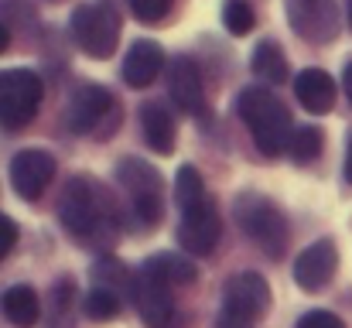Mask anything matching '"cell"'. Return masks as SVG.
I'll return each instance as SVG.
<instances>
[{
	"instance_id": "1",
	"label": "cell",
	"mask_w": 352,
	"mask_h": 328,
	"mask_svg": "<svg viewBox=\"0 0 352 328\" xmlns=\"http://www.w3.org/2000/svg\"><path fill=\"white\" fill-rule=\"evenodd\" d=\"M236 113L246 123V130L253 133V144L260 147V154H267V157L287 154L291 137H294V123H291L287 107L270 89H260V86L243 89L236 100Z\"/></svg>"
},
{
	"instance_id": "2",
	"label": "cell",
	"mask_w": 352,
	"mask_h": 328,
	"mask_svg": "<svg viewBox=\"0 0 352 328\" xmlns=\"http://www.w3.org/2000/svg\"><path fill=\"white\" fill-rule=\"evenodd\" d=\"M58 222L82 243H93L100 250H107L113 243V226L107 202L100 195V188L89 178H72L62 188V202H58Z\"/></svg>"
},
{
	"instance_id": "3",
	"label": "cell",
	"mask_w": 352,
	"mask_h": 328,
	"mask_svg": "<svg viewBox=\"0 0 352 328\" xmlns=\"http://www.w3.org/2000/svg\"><path fill=\"white\" fill-rule=\"evenodd\" d=\"M233 219H236V226L243 229V236L253 239L270 260L284 256L287 239H291V229H287V216L270 199L253 195V192L239 195L233 206Z\"/></svg>"
},
{
	"instance_id": "4",
	"label": "cell",
	"mask_w": 352,
	"mask_h": 328,
	"mask_svg": "<svg viewBox=\"0 0 352 328\" xmlns=\"http://www.w3.org/2000/svg\"><path fill=\"white\" fill-rule=\"evenodd\" d=\"M123 17L113 0H93L79 3L72 14V38L89 58H110L117 52Z\"/></svg>"
},
{
	"instance_id": "5",
	"label": "cell",
	"mask_w": 352,
	"mask_h": 328,
	"mask_svg": "<svg viewBox=\"0 0 352 328\" xmlns=\"http://www.w3.org/2000/svg\"><path fill=\"white\" fill-rule=\"evenodd\" d=\"M41 96H45V83L38 72L31 69L0 72V127L7 130L28 127L41 107Z\"/></svg>"
},
{
	"instance_id": "6",
	"label": "cell",
	"mask_w": 352,
	"mask_h": 328,
	"mask_svg": "<svg viewBox=\"0 0 352 328\" xmlns=\"http://www.w3.org/2000/svg\"><path fill=\"white\" fill-rule=\"evenodd\" d=\"M117 182L123 185L137 216L147 226H157L164 219V178L154 164H147L140 157H123L117 164Z\"/></svg>"
},
{
	"instance_id": "7",
	"label": "cell",
	"mask_w": 352,
	"mask_h": 328,
	"mask_svg": "<svg viewBox=\"0 0 352 328\" xmlns=\"http://www.w3.org/2000/svg\"><path fill=\"white\" fill-rule=\"evenodd\" d=\"M287 24L298 38L311 45H329L339 34V10L336 0H284Z\"/></svg>"
},
{
	"instance_id": "8",
	"label": "cell",
	"mask_w": 352,
	"mask_h": 328,
	"mask_svg": "<svg viewBox=\"0 0 352 328\" xmlns=\"http://www.w3.org/2000/svg\"><path fill=\"white\" fill-rule=\"evenodd\" d=\"M219 232H223V219H219V209L212 199L192 206L182 212V222H178V243L185 253H195V256H206L216 250L219 243Z\"/></svg>"
},
{
	"instance_id": "9",
	"label": "cell",
	"mask_w": 352,
	"mask_h": 328,
	"mask_svg": "<svg viewBox=\"0 0 352 328\" xmlns=\"http://www.w3.org/2000/svg\"><path fill=\"white\" fill-rule=\"evenodd\" d=\"M113 107H117V100H113L110 89H103L100 83H86L69 96L62 116H65V127L72 133H89L113 113Z\"/></svg>"
},
{
	"instance_id": "10",
	"label": "cell",
	"mask_w": 352,
	"mask_h": 328,
	"mask_svg": "<svg viewBox=\"0 0 352 328\" xmlns=\"http://www.w3.org/2000/svg\"><path fill=\"white\" fill-rule=\"evenodd\" d=\"M223 311L239 315L246 322H256L270 311V284L253 274V270H243L236 274L233 281L226 284V294H223Z\"/></svg>"
},
{
	"instance_id": "11",
	"label": "cell",
	"mask_w": 352,
	"mask_h": 328,
	"mask_svg": "<svg viewBox=\"0 0 352 328\" xmlns=\"http://www.w3.org/2000/svg\"><path fill=\"white\" fill-rule=\"evenodd\" d=\"M336 267H339V246L336 239H315L298 260H294V281L301 291L308 294H318L322 287H329V281L336 277Z\"/></svg>"
},
{
	"instance_id": "12",
	"label": "cell",
	"mask_w": 352,
	"mask_h": 328,
	"mask_svg": "<svg viewBox=\"0 0 352 328\" xmlns=\"http://www.w3.org/2000/svg\"><path fill=\"white\" fill-rule=\"evenodd\" d=\"M55 178V157L48 151H21L10 161V185L21 199L34 202L41 199V192L48 188V182Z\"/></svg>"
},
{
	"instance_id": "13",
	"label": "cell",
	"mask_w": 352,
	"mask_h": 328,
	"mask_svg": "<svg viewBox=\"0 0 352 328\" xmlns=\"http://www.w3.org/2000/svg\"><path fill=\"white\" fill-rule=\"evenodd\" d=\"M133 301H137V311L144 318L147 328H171L175 325V298H171V287L161 284L157 277L151 274H137L133 277Z\"/></svg>"
},
{
	"instance_id": "14",
	"label": "cell",
	"mask_w": 352,
	"mask_h": 328,
	"mask_svg": "<svg viewBox=\"0 0 352 328\" xmlns=\"http://www.w3.org/2000/svg\"><path fill=\"white\" fill-rule=\"evenodd\" d=\"M168 96L171 103L185 113H206V83H202V69L188 58L178 55L168 65Z\"/></svg>"
},
{
	"instance_id": "15",
	"label": "cell",
	"mask_w": 352,
	"mask_h": 328,
	"mask_svg": "<svg viewBox=\"0 0 352 328\" xmlns=\"http://www.w3.org/2000/svg\"><path fill=\"white\" fill-rule=\"evenodd\" d=\"M161 69H164V48L151 38H140L130 45V52L123 58V83L133 89H144L157 79Z\"/></svg>"
},
{
	"instance_id": "16",
	"label": "cell",
	"mask_w": 352,
	"mask_h": 328,
	"mask_svg": "<svg viewBox=\"0 0 352 328\" xmlns=\"http://www.w3.org/2000/svg\"><path fill=\"white\" fill-rule=\"evenodd\" d=\"M336 79L325 72V69H305V72H298L294 76V96H298V103L308 109V113H315V116H322V113H329V109L336 107Z\"/></svg>"
},
{
	"instance_id": "17",
	"label": "cell",
	"mask_w": 352,
	"mask_h": 328,
	"mask_svg": "<svg viewBox=\"0 0 352 328\" xmlns=\"http://www.w3.org/2000/svg\"><path fill=\"white\" fill-rule=\"evenodd\" d=\"M140 130H144V140L151 144L154 154H171L175 151V133H178L175 116L161 100H151V103L140 107Z\"/></svg>"
},
{
	"instance_id": "18",
	"label": "cell",
	"mask_w": 352,
	"mask_h": 328,
	"mask_svg": "<svg viewBox=\"0 0 352 328\" xmlns=\"http://www.w3.org/2000/svg\"><path fill=\"white\" fill-rule=\"evenodd\" d=\"M144 274H151V277H157L161 284H168V287H188L195 277H199V267H195V260L192 256H185V253H154L151 260H144V267H140Z\"/></svg>"
},
{
	"instance_id": "19",
	"label": "cell",
	"mask_w": 352,
	"mask_h": 328,
	"mask_svg": "<svg viewBox=\"0 0 352 328\" xmlns=\"http://www.w3.org/2000/svg\"><path fill=\"white\" fill-rule=\"evenodd\" d=\"M0 311H3V318L10 325L31 328L41 318V301H38V294L28 284H17V287H7L0 294Z\"/></svg>"
},
{
	"instance_id": "20",
	"label": "cell",
	"mask_w": 352,
	"mask_h": 328,
	"mask_svg": "<svg viewBox=\"0 0 352 328\" xmlns=\"http://www.w3.org/2000/svg\"><path fill=\"white\" fill-rule=\"evenodd\" d=\"M250 69L263 79V83H270V86H280L284 79H287V55H284V48L277 45V41H260L256 48H253V58H250Z\"/></svg>"
},
{
	"instance_id": "21",
	"label": "cell",
	"mask_w": 352,
	"mask_h": 328,
	"mask_svg": "<svg viewBox=\"0 0 352 328\" xmlns=\"http://www.w3.org/2000/svg\"><path fill=\"white\" fill-rule=\"evenodd\" d=\"M72 305H76V284L69 277L55 281L52 294H48V325L45 328H76Z\"/></svg>"
},
{
	"instance_id": "22",
	"label": "cell",
	"mask_w": 352,
	"mask_h": 328,
	"mask_svg": "<svg viewBox=\"0 0 352 328\" xmlns=\"http://www.w3.org/2000/svg\"><path fill=\"white\" fill-rule=\"evenodd\" d=\"M322 147H325V133H322V127L308 123V127H298V130H294L287 154H291L294 164H311V161H318Z\"/></svg>"
},
{
	"instance_id": "23",
	"label": "cell",
	"mask_w": 352,
	"mask_h": 328,
	"mask_svg": "<svg viewBox=\"0 0 352 328\" xmlns=\"http://www.w3.org/2000/svg\"><path fill=\"white\" fill-rule=\"evenodd\" d=\"M206 199H209V192H206L202 175L192 164H182L178 175H175V202H178V209L185 212V209H192V206H199Z\"/></svg>"
},
{
	"instance_id": "24",
	"label": "cell",
	"mask_w": 352,
	"mask_h": 328,
	"mask_svg": "<svg viewBox=\"0 0 352 328\" xmlns=\"http://www.w3.org/2000/svg\"><path fill=\"white\" fill-rule=\"evenodd\" d=\"M82 315H86L89 322H113L120 315L117 291H110V287H93V291L82 298Z\"/></svg>"
},
{
	"instance_id": "25",
	"label": "cell",
	"mask_w": 352,
	"mask_h": 328,
	"mask_svg": "<svg viewBox=\"0 0 352 328\" xmlns=\"http://www.w3.org/2000/svg\"><path fill=\"white\" fill-rule=\"evenodd\" d=\"M223 24H226V31L236 34V38L250 34L253 24H256L253 3H250V0H226V3H223Z\"/></svg>"
},
{
	"instance_id": "26",
	"label": "cell",
	"mask_w": 352,
	"mask_h": 328,
	"mask_svg": "<svg viewBox=\"0 0 352 328\" xmlns=\"http://www.w3.org/2000/svg\"><path fill=\"white\" fill-rule=\"evenodd\" d=\"M93 277L100 281V287H130L133 291V281H130V274H126V267L120 263L117 256H103V260H96V267H93Z\"/></svg>"
},
{
	"instance_id": "27",
	"label": "cell",
	"mask_w": 352,
	"mask_h": 328,
	"mask_svg": "<svg viewBox=\"0 0 352 328\" xmlns=\"http://www.w3.org/2000/svg\"><path fill=\"white\" fill-rule=\"evenodd\" d=\"M171 3H175V0H130V10H133V17L144 21V24H161V21L168 17Z\"/></svg>"
},
{
	"instance_id": "28",
	"label": "cell",
	"mask_w": 352,
	"mask_h": 328,
	"mask_svg": "<svg viewBox=\"0 0 352 328\" xmlns=\"http://www.w3.org/2000/svg\"><path fill=\"white\" fill-rule=\"evenodd\" d=\"M298 328H346V322L332 311H308L298 318Z\"/></svg>"
},
{
	"instance_id": "29",
	"label": "cell",
	"mask_w": 352,
	"mask_h": 328,
	"mask_svg": "<svg viewBox=\"0 0 352 328\" xmlns=\"http://www.w3.org/2000/svg\"><path fill=\"white\" fill-rule=\"evenodd\" d=\"M14 246H17V222L0 212V260H3Z\"/></svg>"
},
{
	"instance_id": "30",
	"label": "cell",
	"mask_w": 352,
	"mask_h": 328,
	"mask_svg": "<svg viewBox=\"0 0 352 328\" xmlns=\"http://www.w3.org/2000/svg\"><path fill=\"white\" fill-rule=\"evenodd\" d=\"M216 328H253V322H246V318H239V315H230V311H219Z\"/></svg>"
},
{
	"instance_id": "31",
	"label": "cell",
	"mask_w": 352,
	"mask_h": 328,
	"mask_svg": "<svg viewBox=\"0 0 352 328\" xmlns=\"http://www.w3.org/2000/svg\"><path fill=\"white\" fill-rule=\"evenodd\" d=\"M342 89H346V96H349V103H352V62L346 65V72H342Z\"/></svg>"
},
{
	"instance_id": "32",
	"label": "cell",
	"mask_w": 352,
	"mask_h": 328,
	"mask_svg": "<svg viewBox=\"0 0 352 328\" xmlns=\"http://www.w3.org/2000/svg\"><path fill=\"white\" fill-rule=\"evenodd\" d=\"M342 171H346V182L352 185V137H349V147H346V164H342Z\"/></svg>"
},
{
	"instance_id": "33",
	"label": "cell",
	"mask_w": 352,
	"mask_h": 328,
	"mask_svg": "<svg viewBox=\"0 0 352 328\" xmlns=\"http://www.w3.org/2000/svg\"><path fill=\"white\" fill-rule=\"evenodd\" d=\"M7 48H10V28H7V24H0V55H3Z\"/></svg>"
},
{
	"instance_id": "34",
	"label": "cell",
	"mask_w": 352,
	"mask_h": 328,
	"mask_svg": "<svg viewBox=\"0 0 352 328\" xmlns=\"http://www.w3.org/2000/svg\"><path fill=\"white\" fill-rule=\"evenodd\" d=\"M346 17H349V28H352V0L346 3Z\"/></svg>"
}]
</instances>
